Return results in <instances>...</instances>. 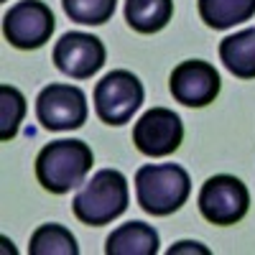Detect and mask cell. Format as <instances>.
<instances>
[{
  "mask_svg": "<svg viewBox=\"0 0 255 255\" xmlns=\"http://www.w3.org/2000/svg\"><path fill=\"white\" fill-rule=\"evenodd\" d=\"M191 179L179 163H145L135 174V197L143 212L153 217H168L186 204Z\"/></svg>",
  "mask_w": 255,
  "mask_h": 255,
  "instance_id": "obj_2",
  "label": "cell"
},
{
  "mask_svg": "<svg viewBox=\"0 0 255 255\" xmlns=\"http://www.w3.org/2000/svg\"><path fill=\"white\" fill-rule=\"evenodd\" d=\"M222 87L220 72L215 64L202 61V59H189L174 67L168 77V90L174 100L186 105V108H204V105L215 102Z\"/></svg>",
  "mask_w": 255,
  "mask_h": 255,
  "instance_id": "obj_10",
  "label": "cell"
},
{
  "mask_svg": "<svg viewBox=\"0 0 255 255\" xmlns=\"http://www.w3.org/2000/svg\"><path fill=\"white\" fill-rule=\"evenodd\" d=\"M56 28V18L44 0H20L10 5L3 15V33L5 41L15 49H41L51 38Z\"/></svg>",
  "mask_w": 255,
  "mask_h": 255,
  "instance_id": "obj_6",
  "label": "cell"
},
{
  "mask_svg": "<svg viewBox=\"0 0 255 255\" xmlns=\"http://www.w3.org/2000/svg\"><path fill=\"white\" fill-rule=\"evenodd\" d=\"M28 253L31 255H77L79 245L64 225L49 222V225H41L31 235Z\"/></svg>",
  "mask_w": 255,
  "mask_h": 255,
  "instance_id": "obj_15",
  "label": "cell"
},
{
  "mask_svg": "<svg viewBox=\"0 0 255 255\" xmlns=\"http://www.w3.org/2000/svg\"><path fill=\"white\" fill-rule=\"evenodd\" d=\"M184 140V123L168 108H151L133 125V143L143 156H171Z\"/></svg>",
  "mask_w": 255,
  "mask_h": 255,
  "instance_id": "obj_8",
  "label": "cell"
},
{
  "mask_svg": "<svg viewBox=\"0 0 255 255\" xmlns=\"http://www.w3.org/2000/svg\"><path fill=\"white\" fill-rule=\"evenodd\" d=\"M105 59H108V49H105L102 38L92 33L69 31L54 46L56 69L72 79H90L105 67Z\"/></svg>",
  "mask_w": 255,
  "mask_h": 255,
  "instance_id": "obj_9",
  "label": "cell"
},
{
  "mask_svg": "<svg viewBox=\"0 0 255 255\" xmlns=\"http://www.w3.org/2000/svg\"><path fill=\"white\" fill-rule=\"evenodd\" d=\"M145 90L128 69H113L95 87V113L105 125H125L140 110Z\"/></svg>",
  "mask_w": 255,
  "mask_h": 255,
  "instance_id": "obj_4",
  "label": "cell"
},
{
  "mask_svg": "<svg viewBox=\"0 0 255 255\" xmlns=\"http://www.w3.org/2000/svg\"><path fill=\"white\" fill-rule=\"evenodd\" d=\"M250 209L248 186L230 174H217L202 184L199 191V212L212 225H238Z\"/></svg>",
  "mask_w": 255,
  "mask_h": 255,
  "instance_id": "obj_5",
  "label": "cell"
},
{
  "mask_svg": "<svg viewBox=\"0 0 255 255\" xmlns=\"http://www.w3.org/2000/svg\"><path fill=\"white\" fill-rule=\"evenodd\" d=\"M197 8L209 28L225 31L255 15V0H197Z\"/></svg>",
  "mask_w": 255,
  "mask_h": 255,
  "instance_id": "obj_14",
  "label": "cell"
},
{
  "mask_svg": "<svg viewBox=\"0 0 255 255\" xmlns=\"http://www.w3.org/2000/svg\"><path fill=\"white\" fill-rule=\"evenodd\" d=\"M174 15V0H125V20L135 33H158Z\"/></svg>",
  "mask_w": 255,
  "mask_h": 255,
  "instance_id": "obj_13",
  "label": "cell"
},
{
  "mask_svg": "<svg viewBox=\"0 0 255 255\" xmlns=\"http://www.w3.org/2000/svg\"><path fill=\"white\" fill-rule=\"evenodd\" d=\"M220 59L238 79H255V28L238 31L220 44Z\"/></svg>",
  "mask_w": 255,
  "mask_h": 255,
  "instance_id": "obj_12",
  "label": "cell"
},
{
  "mask_svg": "<svg viewBox=\"0 0 255 255\" xmlns=\"http://www.w3.org/2000/svg\"><path fill=\"white\" fill-rule=\"evenodd\" d=\"M64 13L74 23L82 26H102L115 15L118 0H61Z\"/></svg>",
  "mask_w": 255,
  "mask_h": 255,
  "instance_id": "obj_16",
  "label": "cell"
},
{
  "mask_svg": "<svg viewBox=\"0 0 255 255\" xmlns=\"http://www.w3.org/2000/svg\"><path fill=\"white\" fill-rule=\"evenodd\" d=\"M26 115V97L10 84L0 87V138L10 140L18 133V125Z\"/></svg>",
  "mask_w": 255,
  "mask_h": 255,
  "instance_id": "obj_17",
  "label": "cell"
},
{
  "mask_svg": "<svg viewBox=\"0 0 255 255\" xmlns=\"http://www.w3.org/2000/svg\"><path fill=\"white\" fill-rule=\"evenodd\" d=\"M36 118L46 130H77L87 123V97L74 84L51 82L36 97Z\"/></svg>",
  "mask_w": 255,
  "mask_h": 255,
  "instance_id": "obj_7",
  "label": "cell"
},
{
  "mask_svg": "<svg viewBox=\"0 0 255 255\" xmlns=\"http://www.w3.org/2000/svg\"><path fill=\"white\" fill-rule=\"evenodd\" d=\"M128 202H130V194H128L125 176L115 168H102L77 191L72 209L82 225L102 227L118 220L128 209Z\"/></svg>",
  "mask_w": 255,
  "mask_h": 255,
  "instance_id": "obj_3",
  "label": "cell"
},
{
  "mask_svg": "<svg viewBox=\"0 0 255 255\" xmlns=\"http://www.w3.org/2000/svg\"><path fill=\"white\" fill-rule=\"evenodd\" d=\"M92 148L84 140H51L36 156V179L51 194H67L92 171Z\"/></svg>",
  "mask_w": 255,
  "mask_h": 255,
  "instance_id": "obj_1",
  "label": "cell"
},
{
  "mask_svg": "<svg viewBox=\"0 0 255 255\" xmlns=\"http://www.w3.org/2000/svg\"><path fill=\"white\" fill-rule=\"evenodd\" d=\"M158 232L145 222H125L110 232L105 253L108 255H156L158 253Z\"/></svg>",
  "mask_w": 255,
  "mask_h": 255,
  "instance_id": "obj_11",
  "label": "cell"
}]
</instances>
